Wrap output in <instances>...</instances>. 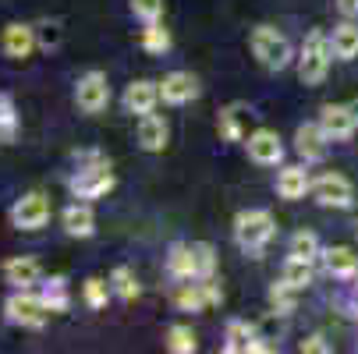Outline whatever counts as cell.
I'll list each match as a JSON object with an SVG mask.
<instances>
[{
	"instance_id": "35",
	"label": "cell",
	"mask_w": 358,
	"mask_h": 354,
	"mask_svg": "<svg viewBox=\"0 0 358 354\" xmlns=\"http://www.w3.org/2000/svg\"><path fill=\"white\" fill-rule=\"evenodd\" d=\"M195 259H199V280L217 276V248L210 241H195Z\"/></svg>"
},
{
	"instance_id": "29",
	"label": "cell",
	"mask_w": 358,
	"mask_h": 354,
	"mask_svg": "<svg viewBox=\"0 0 358 354\" xmlns=\"http://www.w3.org/2000/svg\"><path fill=\"white\" fill-rule=\"evenodd\" d=\"M287 256H298V259L316 263V259L323 256V244H320V237H316L313 230H294L291 241H287Z\"/></svg>"
},
{
	"instance_id": "15",
	"label": "cell",
	"mask_w": 358,
	"mask_h": 354,
	"mask_svg": "<svg viewBox=\"0 0 358 354\" xmlns=\"http://www.w3.org/2000/svg\"><path fill=\"white\" fill-rule=\"evenodd\" d=\"M160 103V82H149V78H135L128 89H124V110L142 117V114H152Z\"/></svg>"
},
{
	"instance_id": "33",
	"label": "cell",
	"mask_w": 358,
	"mask_h": 354,
	"mask_svg": "<svg viewBox=\"0 0 358 354\" xmlns=\"http://www.w3.org/2000/svg\"><path fill=\"white\" fill-rule=\"evenodd\" d=\"M266 297H270V309L280 312V316H291L294 305H298V290H294L287 280H273L270 290H266Z\"/></svg>"
},
{
	"instance_id": "31",
	"label": "cell",
	"mask_w": 358,
	"mask_h": 354,
	"mask_svg": "<svg viewBox=\"0 0 358 354\" xmlns=\"http://www.w3.org/2000/svg\"><path fill=\"white\" fill-rule=\"evenodd\" d=\"M110 280H103V276H89L85 283H82V301L92 309V312H103L107 309V301H110Z\"/></svg>"
},
{
	"instance_id": "27",
	"label": "cell",
	"mask_w": 358,
	"mask_h": 354,
	"mask_svg": "<svg viewBox=\"0 0 358 354\" xmlns=\"http://www.w3.org/2000/svg\"><path fill=\"white\" fill-rule=\"evenodd\" d=\"M255 337V326H248L245 319H231L224 330V351L227 354H248V344Z\"/></svg>"
},
{
	"instance_id": "9",
	"label": "cell",
	"mask_w": 358,
	"mask_h": 354,
	"mask_svg": "<svg viewBox=\"0 0 358 354\" xmlns=\"http://www.w3.org/2000/svg\"><path fill=\"white\" fill-rule=\"evenodd\" d=\"M313 198L320 202L323 209H351L355 206V188H351V181L344 174L327 170V174H320L313 181Z\"/></svg>"
},
{
	"instance_id": "21",
	"label": "cell",
	"mask_w": 358,
	"mask_h": 354,
	"mask_svg": "<svg viewBox=\"0 0 358 354\" xmlns=\"http://www.w3.org/2000/svg\"><path fill=\"white\" fill-rule=\"evenodd\" d=\"M217 135L224 142H245L248 138V107L245 103H227L217 117Z\"/></svg>"
},
{
	"instance_id": "10",
	"label": "cell",
	"mask_w": 358,
	"mask_h": 354,
	"mask_svg": "<svg viewBox=\"0 0 358 354\" xmlns=\"http://www.w3.org/2000/svg\"><path fill=\"white\" fill-rule=\"evenodd\" d=\"M245 149H248V160L259 163V167H277V163H284V145H280V135H277L273 128H255V131H248Z\"/></svg>"
},
{
	"instance_id": "6",
	"label": "cell",
	"mask_w": 358,
	"mask_h": 354,
	"mask_svg": "<svg viewBox=\"0 0 358 354\" xmlns=\"http://www.w3.org/2000/svg\"><path fill=\"white\" fill-rule=\"evenodd\" d=\"M220 301H224V290H220L217 276L213 280H181L178 290H174L178 312H192V316L206 312V309H217Z\"/></svg>"
},
{
	"instance_id": "37",
	"label": "cell",
	"mask_w": 358,
	"mask_h": 354,
	"mask_svg": "<svg viewBox=\"0 0 358 354\" xmlns=\"http://www.w3.org/2000/svg\"><path fill=\"white\" fill-rule=\"evenodd\" d=\"M298 351H301V354H330L334 347L327 344V337H323V333H313V337H305V340L298 344Z\"/></svg>"
},
{
	"instance_id": "24",
	"label": "cell",
	"mask_w": 358,
	"mask_h": 354,
	"mask_svg": "<svg viewBox=\"0 0 358 354\" xmlns=\"http://www.w3.org/2000/svg\"><path fill=\"white\" fill-rule=\"evenodd\" d=\"M39 294H43L50 312H68L71 309V290H68V280L64 276H46L39 283Z\"/></svg>"
},
{
	"instance_id": "12",
	"label": "cell",
	"mask_w": 358,
	"mask_h": 354,
	"mask_svg": "<svg viewBox=\"0 0 358 354\" xmlns=\"http://www.w3.org/2000/svg\"><path fill=\"white\" fill-rule=\"evenodd\" d=\"M320 124L330 135V142H348L358 131V110L348 103H327L320 110Z\"/></svg>"
},
{
	"instance_id": "8",
	"label": "cell",
	"mask_w": 358,
	"mask_h": 354,
	"mask_svg": "<svg viewBox=\"0 0 358 354\" xmlns=\"http://www.w3.org/2000/svg\"><path fill=\"white\" fill-rule=\"evenodd\" d=\"M8 220L18 230H43L50 223V198L43 191H25L22 198H15Z\"/></svg>"
},
{
	"instance_id": "25",
	"label": "cell",
	"mask_w": 358,
	"mask_h": 354,
	"mask_svg": "<svg viewBox=\"0 0 358 354\" xmlns=\"http://www.w3.org/2000/svg\"><path fill=\"white\" fill-rule=\"evenodd\" d=\"M18 107H15V96L11 92H0V145H11L18 138Z\"/></svg>"
},
{
	"instance_id": "17",
	"label": "cell",
	"mask_w": 358,
	"mask_h": 354,
	"mask_svg": "<svg viewBox=\"0 0 358 354\" xmlns=\"http://www.w3.org/2000/svg\"><path fill=\"white\" fill-rule=\"evenodd\" d=\"M167 276L171 280H199V259H195V244L174 241L167 248Z\"/></svg>"
},
{
	"instance_id": "26",
	"label": "cell",
	"mask_w": 358,
	"mask_h": 354,
	"mask_svg": "<svg viewBox=\"0 0 358 354\" xmlns=\"http://www.w3.org/2000/svg\"><path fill=\"white\" fill-rule=\"evenodd\" d=\"M313 276H316V270H313V263H309V259L287 256V259H284V266H280V280H287L294 290H305V287L313 283Z\"/></svg>"
},
{
	"instance_id": "22",
	"label": "cell",
	"mask_w": 358,
	"mask_h": 354,
	"mask_svg": "<svg viewBox=\"0 0 358 354\" xmlns=\"http://www.w3.org/2000/svg\"><path fill=\"white\" fill-rule=\"evenodd\" d=\"M277 195L287 202H298L305 195H313V177L305 167H280L277 174Z\"/></svg>"
},
{
	"instance_id": "34",
	"label": "cell",
	"mask_w": 358,
	"mask_h": 354,
	"mask_svg": "<svg viewBox=\"0 0 358 354\" xmlns=\"http://www.w3.org/2000/svg\"><path fill=\"white\" fill-rule=\"evenodd\" d=\"M32 29H36V43H39V50H46V54L61 50V43H64V25H61L57 18H43V22H36Z\"/></svg>"
},
{
	"instance_id": "28",
	"label": "cell",
	"mask_w": 358,
	"mask_h": 354,
	"mask_svg": "<svg viewBox=\"0 0 358 354\" xmlns=\"http://www.w3.org/2000/svg\"><path fill=\"white\" fill-rule=\"evenodd\" d=\"M138 43H142V50L145 54H152V57H164L167 50L174 46V39H171V32L160 25V22H149L145 29H142V36H138Z\"/></svg>"
},
{
	"instance_id": "1",
	"label": "cell",
	"mask_w": 358,
	"mask_h": 354,
	"mask_svg": "<svg viewBox=\"0 0 358 354\" xmlns=\"http://www.w3.org/2000/svg\"><path fill=\"white\" fill-rule=\"evenodd\" d=\"M68 188H71L75 198L96 202V198H107L117 188V177H114L110 163L99 153H78V170L71 174Z\"/></svg>"
},
{
	"instance_id": "2",
	"label": "cell",
	"mask_w": 358,
	"mask_h": 354,
	"mask_svg": "<svg viewBox=\"0 0 358 354\" xmlns=\"http://www.w3.org/2000/svg\"><path fill=\"white\" fill-rule=\"evenodd\" d=\"M330 57H334V46H330V36L323 29H313L309 36H305L301 50H298V78L301 85H323L327 71H330Z\"/></svg>"
},
{
	"instance_id": "5",
	"label": "cell",
	"mask_w": 358,
	"mask_h": 354,
	"mask_svg": "<svg viewBox=\"0 0 358 354\" xmlns=\"http://www.w3.org/2000/svg\"><path fill=\"white\" fill-rule=\"evenodd\" d=\"M248 43H252L255 61H259L266 71H284V68L294 61V46H291V39H287L280 29H273V25H255Z\"/></svg>"
},
{
	"instance_id": "30",
	"label": "cell",
	"mask_w": 358,
	"mask_h": 354,
	"mask_svg": "<svg viewBox=\"0 0 358 354\" xmlns=\"http://www.w3.org/2000/svg\"><path fill=\"white\" fill-rule=\"evenodd\" d=\"M110 290L124 301V305L138 301V294H142V287H138V280H135V273H131L128 266H114V270H110Z\"/></svg>"
},
{
	"instance_id": "19",
	"label": "cell",
	"mask_w": 358,
	"mask_h": 354,
	"mask_svg": "<svg viewBox=\"0 0 358 354\" xmlns=\"http://www.w3.org/2000/svg\"><path fill=\"white\" fill-rule=\"evenodd\" d=\"M323 270L334 276V280H355L358 276V256L348 248V244H330L323 248Z\"/></svg>"
},
{
	"instance_id": "18",
	"label": "cell",
	"mask_w": 358,
	"mask_h": 354,
	"mask_svg": "<svg viewBox=\"0 0 358 354\" xmlns=\"http://www.w3.org/2000/svg\"><path fill=\"white\" fill-rule=\"evenodd\" d=\"M0 273H4V280L11 287H36V283H43V266L32 256H11V259H4Z\"/></svg>"
},
{
	"instance_id": "32",
	"label": "cell",
	"mask_w": 358,
	"mask_h": 354,
	"mask_svg": "<svg viewBox=\"0 0 358 354\" xmlns=\"http://www.w3.org/2000/svg\"><path fill=\"white\" fill-rule=\"evenodd\" d=\"M164 347H167L171 354H195V351H199V340H195L192 326L174 323V326L167 330V337H164Z\"/></svg>"
},
{
	"instance_id": "23",
	"label": "cell",
	"mask_w": 358,
	"mask_h": 354,
	"mask_svg": "<svg viewBox=\"0 0 358 354\" xmlns=\"http://www.w3.org/2000/svg\"><path fill=\"white\" fill-rule=\"evenodd\" d=\"M330 46L337 61H355L358 57V25L355 18H344L334 32H330Z\"/></svg>"
},
{
	"instance_id": "11",
	"label": "cell",
	"mask_w": 358,
	"mask_h": 354,
	"mask_svg": "<svg viewBox=\"0 0 358 354\" xmlns=\"http://www.w3.org/2000/svg\"><path fill=\"white\" fill-rule=\"evenodd\" d=\"M327 149H330V135L323 131L320 121L298 124V131H294V153H298L305 163H320V160L327 156Z\"/></svg>"
},
{
	"instance_id": "13",
	"label": "cell",
	"mask_w": 358,
	"mask_h": 354,
	"mask_svg": "<svg viewBox=\"0 0 358 354\" xmlns=\"http://www.w3.org/2000/svg\"><path fill=\"white\" fill-rule=\"evenodd\" d=\"M0 50H4V57H11V61L32 57V50H39L36 29L25 25V22H8L4 32H0Z\"/></svg>"
},
{
	"instance_id": "20",
	"label": "cell",
	"mask_w": 358,
	"mask_h": 354,
	"mask_svg": "<svg viewBox=\"0 0 358 354\" xmlns=\"http://www.w3.org/2000/svg\"><path fill=\"white\" fill-rule=\"evenodd\" d=\"M61 223H64V234L68 237H92L96 234V213L85 198L71 202V206L61 213Z\"/></svg>"
},
{
	"instance_id": "3",
	"label": "cell",
	"mask_w": 358,
	"mask_h": 354,
	"mask_svg": "<svg viewBox=\"0 0 358 354\" xmlns=\"http://www.w3.org/2000/svg\"><path fill=\"white\" fill-rule=\"evenodd\" d=\"M273 234H277V220L270 209H241L234 216V244L248 256H259L273 241Z\"/></svg>"
},
{
	"instance_id": "39",
	"label": "cell",
	"mask_w": 358,
	"mask_h": 354,
	"mask_svg": "<svg viewBox=\"0 0 358 354\" xmlns=\"http://www.w3.org/2000/svg\"><path fill=\"white\" fill-rule=\"evenodd\" d=\"M351 309H355V316H358V276H355V287H351Z\"/></svg>"
},
{
	"instance_id": "16",
	"label": "cell",
	"mask_w": 358,
	"mask_h": 354,
	"mask_svg": "<svg viewBox=\"0 0 358 354\" xmlns=\"http://www.w3.org/2000/svg\"><path fill=\"white\" fill-rule=\"evenodd\" d=\"M135 135H138V145L145 149V153H164L167 142H171V124L160 114H142Z\"/></svg>"
},
{
	"instance_id": "36",
	"label": "cell",
	"mask_w": 358,
	"mask_h": 354,
	"mask_svg": "<svg viewBox=\"0 0 358 354\" xmlns=\"http://www.w3.org/2000/svg\"><path fill=\"white\" fill-rule=\"evenodd\" d=\"M131 15L149 25V22H160L164 18V0H131Z\"/></svg>"
},
{
	"instance_id": "14",
	"label": "cell",
	"mask_w": 358,
	"mask_h": 354,
	"mask_svg": "<svg viewBox=\"0 0 358 354\" xmlns=\"http://www.w3.org/2000/svg\"><path fill=\"white\" fill-rule=\"evenodd\" d=\"M199 96V82L192 71H171L160 78V103L167 107H185Z\"/></svg>"
},
{
	"instance_id": "4",
	"label": "cell",
	"mask_w": 358,
	"mask_h": 354,
	"mask_svg": "<svg viewBox=\"0 0 358 354\" xmlns=\"http://www.w3.org/2000/svg\"><path fill=\"white\" fill-rule=\"evenodd\" d=\"M4 319L11 326H22V330H43L50 319V309L36 287H15L4 297Z\"/></svg>"
},
{
	"instance_id": "38",
	"label": "cell",
	"mask_w": 358,
	"mask_h": 354,
	"mask_svg": "<svg viewBox=\"0 0 358 354\" xmlns=\"http://www.w3.org/2000/svg\"><path fill=\"white\" fill-rule=\"evenodd\" d=\"M337 11L344 18H358V0H337Z\"/></svg>"
},
{
	"instance_id": "7",
	"label": "cell",
	"mask_w": 358,
	"mask_h": 354,
	"mask_svg": "<svg viewBox=\"0 0 358 354\" xmlns=\"http://www.w3.org/2000/svg\"><path fill=\"white\" fill-rule=\"evenodd\" d=\"M75 107L82 114H103L110 107V82H107L103 71L92 68V71L78 75V82H75Z\"/></svg>"
}]
</instances>
